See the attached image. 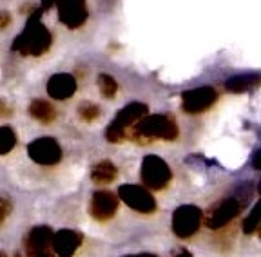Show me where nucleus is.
I'll use <instances>...</instances> for the list:
<instances>
[{"mask_svg":"<svg viewBox=\"0 0 261 257\" xmlns=\"http://www.w3.org/2000/svg\"><path fill=\"white\" fill-rule=\"evenodd\" d=\"M53 45V35L40 22V11L33 13L25 24L24 31L13 40V51H18L24 56H42Z\"/></svg>","mask_w":261,"mask_h":257,"instance_id":"obj_1","label":"nucleus"},{"mask_svg":"<svg viewBox=\"0 0 261 257\" xmlns=\"http://www.w3.org/2000/svg\"><path fill=\"white\" fill-rule=\"evenodd\" d=\"M133 127H135V134L143 141H149V139L174 141L178 138V125H176L174 118L167 115H145Z\"/></svg>","mask_w":261,"mask_h":257,"instance_id":"obj_2","label":"nucleus"},{"mask_svg":"<svg viewBox=\"0 0 261 257\" xmlns=\"http://www.w3.org/2000/svg\"><path fill=\"white\" fill-rule=\"evenodd\" d=\"M149 112V107L142 102H133L129 105H125L118 115L114 116V120L111 122V125L107 127L106 131V138L111 143H120L122 139H125L127 136V129L133 127L140 118Z\"/></svg>","mask_w":261,"mask_h":257,"instance_id":"obj_3","label":"nucleus"},{"mask_svg":"<svg viewBox=\"0 0 261 257\" xmlns=\"http://www.w3.org/2000/svg\"><path fill=\"white\" fill-rule=\"evenodd\" d=\"M140 176L149 190H163L172 180V172L169 165L165 163V159H162L156 154H149L142 159V168H140Z\"/></svg>","mask_w":261,"mask_h":257,"instance_id":"obj_4","label":"nucleus"},{"mask_svg":"<svg viewBox=\"0 0 261 257\" xmlns=\"http://www.w3.org/2000/svg\"><path fill=\"white\" fill-rule=\"evenodd\" d=\"M203 212L196 205H181L172 212V232L179 239H187L198 234L203 224Z\"/></svg>","mask_w":261,"mask_h":257,"instance_id":"obj_5","label":"nucleus"},{"mask_svg":"<svg viewBox=\"0 0 261 257\" xmlns=\"http://www.w3.org/2000/svg\"><path fill=\"white\" fill-rule=\"evenodd\" d=\"M118 199H122L129 208L140 214L156 212V199L149 192V188L140 185H122L118 188Z\"/></svg>","mask_w":261,"mask_h":257,"instance_id":"obj_6","label":"nucleus"},{"mask_svg":"<svg viewBox=\"0 0 261 257\" xmlns=\"http://www.w3.org/2000/svg\"><path fill=\"white\" fill-rule=\"evenodd\" d=\"M216 102L218 93L211 85L194 87V89H189L181 94V107L189 115H201V112L211 109Z\"/></svg>","mask_w":261,"mask_h":257,"instance_id":"obj_7","label":"nucleus"},{"mask_svg":"<svg viewBox=\"0 0 261 257\" xmlns=\"http://www.w3.org/2000/svg\"><path fill=\"white\" fill-rule=\"evenodd\" d=\"M243 207H245V197H240V196L227 197V199H223L220 205H216V207L212 208L211 214H208L207 219H205V224L212 230L223 229L225 224L230 223L234 217L240 216Z\"/></svg>","mask_w":261,"mask_h":257,"instance_id":"obj_8","label":"nucleus"},{"mask_svg":"<svg viewBox=\"0 0 261 257\" xmlns=\"http://www.w3.org/2000/svg\"><path fill=\"white\" fill-rule=\"evenodd\" d=\"M28 154L35 163L49 167V165H57L62 159V147L55 138L44 136V138H37L29 143Z\"/></svg>","mask_w":261,"mask_h":257,"instance_id":"obj_9","label":"nucleus"},{"mask_svg":"<svg viewBox=\"0 0 261 257\" xmlns=\"http://www.w3.org/2000/svg\"><path fill=\"white\" fill-rule=\"evenodd\" d=\"M57 8L60 22L69 29L82 27L89 17L86 0H57Z\"/></svg>","mask_w":261,"mask_h":257,"instance_id":"obj_10","label":"nucleus"},{"mask_svg":"<svg viewBox=\"0 0 261 257\" xmlns=\"http://www.w3.org/2000/svg\"><path fill=\"white\" fill-rule=\"evenodd\" d=\"M118 196L111 190H96L91 197L89 214L96 221H109L118 212Z\"/></svg>","mask_w":261,"mask_h":257,"instance_id":"obj_11","label":"nucleus"},{"mask_svg":"<svg viewBox=\"0 0 261 257\" xmlns=\"http://www.w3.org/2000/svg\"><path fill=\"white\" fill-rule=\"evenodd\" d=\"M84 236L76 230H58L53 232V241H51V248L58 257H73L76 250L80 248Z\"/></svg>","mask_w":261,"mask_h":257,"instance_id":"obj_12","label":"nucleus"},{"mask_svg":"<svg viewBox=\"0 0 261 257\" xmlns=\"http://www.w3.org/2000/svg\"><path fill=\"white\" fill-rule=\"evenodd\" d=\"M51 241H53V230L49 226H35V229H31L24 239L28 257H33L42 252H49L51 250Z\"/></svg>","mask_w":261,"mask_h":257,"instance_id":"obj_13","label":"nucleus"},{"mask_svg":"<svg viewBox=\"0 0 261 257\" xmlns=\"http://www.w3.org/2000/svg\"><path fill=\"white\" fill-rule=\"evenodd\" d=\"M76 93V80L69 73H57L47 80V94L53 100H69Z\"/></svg>","mask_w":261,"mask_h":257,"instance_id":"obj_14","label":"nucleus"},{"mask_svg":"<svg viewBox=\"0 0 261 257\" xmlns=\"http://www.w3.org/2000/svg\"><path fill=\"white\" fill-rule=\"evenodd\" d=\"M118 176V168L111 159H102L98 161L93 168H91V180L96 185H109L116 180Z\"/></svg>","mask_w":261,"mask_h":257,"instance_id":"obj_15","label":"nucleus"},{"mask_svg":"<svg viewBox=\"0 0 261 257\" xmlns=\"http://www.w3.org/2000/svg\"><path fill=\"white\" fill-rule=\"evenodd\" d=\"M29 115L33 116V120L40 123H51L57 118V109L53 103L45 102V100H33L29 103Z\"/></svg>","mask_w":261,"mask_h":257,"instance_id":"obj_16","label":"nucleus"},{"mask_svg":"<svg viewBox=\"0 0 261 257\" xmlns=\"http://www.w3.org/2000/svg\"><path fill=\"white\" fill-rule=\"evenodd\" d=\"M259 85V74H238V76L228 78L225 82V89L228 93H245Z\"/></svg>","mask_w":261,"mask_h":257,"instance_id":"obj_17","label":"nucleus"},{"mask_svg":"<svg viewBox=\"0 0 261 257\" xmlns=\"http://www.w3.org/2000/svg\"><path fill=\"white\" fill-rule=\"evenodd\" d=\"M98 89H100V94H102L103 98L111 100L118 93V83H116V80L111 74L100 73L98 74Z\"/></svg>","mask_w":261,"mask_h":257,"instance_id":"obj_18","label":"nucleus"},{"mask_svg":"<svg viewBox=\"0 0 261 257\" xmlns=\"http://www.w3.org/2000/svg\"><path fill=\"white\" fill-rule=\"evenodd\" d=\"M16 145V134L11 127H0V154H9Z\"/></svg>","mask_w":261,"mask_h":257,"instance_id":"obj_19","label":"nucleus"},{"mask_svg":"<svg viewBox=\"0 0 261 257\" xmlns=\"http://www.w3.org/2000/svg\"><path fill=\"white\" fill-rule=\"evenodd\" d=\"M259 230V203H254L249 217L243 221V232L247 236H252Z\"/></svg>","mask_w":261,"mask_h":257,"instance_id":"obj_20","label":"nucleus"},{"mask_svg":"<svg viewBox=\"0 0 261 257\" xmlns=\"http://www.w3.org/2000/svg\"><path fill=\"white\" fill-rule=\"evenodd\" d=\"M100 115H102V110L93 102H84L78 107V116H80L84 122H94V120L100 118Z\"/></svg>","mask_w":261,"mask_h":257,"instance_id":"obj_21","label":"nucleus"},{"mask_svg":"<svg viewBox=\"0 0 261 257\" xmlns=\"http://www.w3.org/2000/svg\"><path fill=\"white\" fill-rule=\"evenodd\" d=\"M13 210V203L9 197H0V224L8 219V216Z\"/></svg>","mask_w":261,"mask_h":257,"instance_id":"obj_22","label":"nucleus"},{"mask_svg":"<svg viewBox=\"0 0 261 257\" xmlns=\"http://www.w3.org/2000/svg\"><path fill=\"white\" fill-rule=\"evenodd\" d=\"M11 22V17H9V13H0V29H6Z\"/></svg>","mask_w":261,"mask_h":257,"instance_id":"obj_23","label":"nucleus"},{"mask_svg":"<svg viewBox=\"0 0 261 257\" xmlns=\"http://www.w3.org/2000/svg\"><path fill=\"white\" fill-rule=\"evenodd\" d=\"M261 151H256L254 152V156H252V167L256 168V170H259L261 168Z\"/></svg>","mask_w":261,"mask_h":257,"instance_id":"obj_24","label":"nucleus"},{"mask_svg":"<svg viewBox=\"0 0 261 257\" xmlns=\"http://www.w3.org/2000/svg\"><path fill=\"white\" fill-rule=\"evenodd\" d=\"M40 2H42V9H44V11H47V9H51L57 4V0H40Z\"/></svg>","mask_w":261,"mask_h":257,"instance_id":"obj_25","label":"nucleus"},{"mask_svg":"<svg viewBox=\"0 0 261 257\" xmlns=\"http://www.w3.org/2000/svg\"><path fill=\"white\" fill-rule=\"evenodd\" d=\"M9 112H11V110L8 109V105H6V102H0V115L9 116Z\"/></svg>","mask_w":261,"mask_h":257,"instance_id":"obj_26","label":"nucleus"},{"mask_svg":"<svg viewBox=\"0 0 261 257\" xmlns=\"http://www.w3.org/2000/svg\"><path fill=\"white\" fill-rule=\"evenodd\" d=\"M174 257H194V255H192V253L189 252V250H179V252L176 253Z\"/></svg>","mask_w":261,"mask_h":257,"instance_id":"obj_27","label":"nucleus"},{"mask_svg":"<svg viewBox=\"0 0 261 257\" xmlns=\"http://www.w3.org/2000/svg\"><path fill=\"white\" fill-rule=\"evenodd\" d=\"M33 257H55V253L49 250V252H42V253H37V255H33Z\"/></svg>","mask_w":261,"mask_h":257,"instance_id":"obj_28","label":"nucleus"},{"mask_svg":"<svg viewBox=\"0 0 261 257\" xmlns=\"http://www.w3.org/2000/svg\"><path fill=\"white\" fill-rule=\"evenodd\" d=\"M127 257H156L154 253H136V255H127Z\"/></svg>","mask_w":261,"mask_h":257,"instance_id":"obj_29","label":"nucleus"},{"mask_svg":"<svg viewBox=\"0 0 261 257\" xmlns=\"http://www.w3.org/2000/svg\"><path fill=\"white\" fill-rule=\"evenodd\" d=\"M0 257H8V255H6V253H4V252H0Z\"/></svg>","mask_w":261,"mask_h":257,"instance_id":"obj_30","label":"nucleus"}]
</instances>
